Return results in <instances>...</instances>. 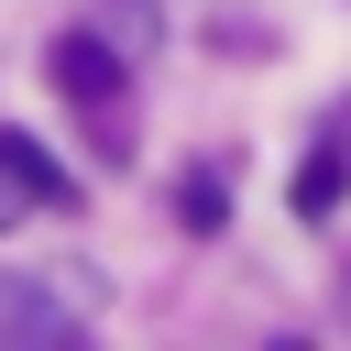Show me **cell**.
I'll use <instances>...</instances> for the list:
<instances>
[{
    "label": "cell",
    "mask_w": 351,
    "mask_h": 351,
    "mask_svg": "<svg viewBox=\"0 0 351 351\" xmlns=\"http://www.w3.org/2000/svg\"><path fill=\"white\" fill-rule=\"evenodd\" d=\"M329 197H340V154H318V165H307V186H296V208H307V219H318V208H329Z\"/></svg>",
    "instance_id": "3"
},
{
    "label": "cell",
    "mask_w": 351,
    "mask_h": 351,
    "mask_svg": "<svg viewBox=\"0 0 351 351\" xmlns=\"http://www.w3.org/2000/svg\"><path fill=\"white\" fill-rule=\"evenodd\" d=\"M77 186L55 176V154L33 143V132H0V230L11 219H33V208H66Z\"/></svg>",
    "instance_id": "2"
},
{
    "label": "cell",
    "mask_w": 351,
    "mask_h": 351,
    "mask_svg": "<svg viewBox=\"0 0 351 351\" xmlns=\"http://www.w3.org/2000/svg\"><path fill=\"white\" fill-rule=\"evenodd\" d=\"M55 88H66L77 110H99V132H110V143L132 132V121H121V88H132V77H121V55H110L99 33H55Z\"/></svg>",
    "instance_id": "1"
}]
</instances>
